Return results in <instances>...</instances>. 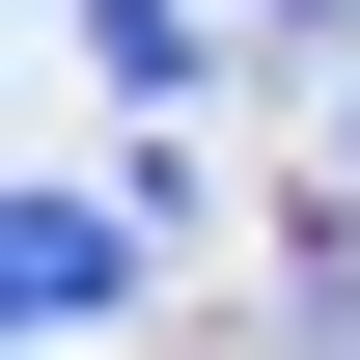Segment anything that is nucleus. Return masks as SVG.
Instances as JSON below:
<instances>
[{
	"label": "nucleus",
	"instance_id": "nucleus-1",
	"mask_svg": "<svg viewBox=\"0 0 360 360\" xmlns=\"http://www.w3.org/2000/svg\"><path fill=\"white\" fill-rule=\"evenodd\" d=\"M0 305H28V333H111V305H139V194H84V167H56L28 222H0Z\"/></svg>",
	"mask_w": 360,
	"mask_h": 360
},
{
	"label": "nucleus",
	"instance_id": "nucleus-2",
	"mask_svg": "<svg viewBox=\"0 0 360 360\" xmlns=\"http://www.w3.org/2000/svg\"><path fill=\"white\" fill-rule=\"evenodd\" d=\"M277 28H333V0H277Z\"/></svg>",
	"mask_w": 360,
	"mask_h": 360
}]
</instances>
